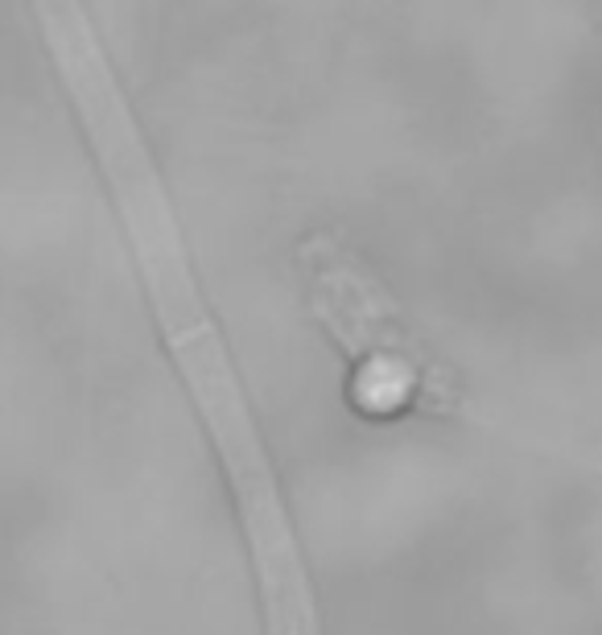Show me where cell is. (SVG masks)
<instances>
[{
    "mask_svg": "<svg viewBox=\"0 0 602 635\" xmlns=\"http://www.w3.org/2000/svg\"><path fill=\"white\" fill-rule=\"evenodd\" d=\"M301 260L310 269L314 306L322 322L363 363V380L355 384V396L363 405H380V409H396L413 400L425 372L413 355V343L392 322V302H384V293L363 273V264L347 256L330 236H314L301 248Z\"/></svg>",
    "mask_w": 602,
    "mask_h": 635,
    "instance_id": "cell-1",
    "label": "cell"
}]
</instances>
